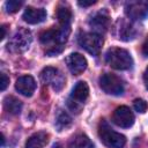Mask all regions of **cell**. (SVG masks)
<instances>
[{"label": "cell", "instance_id": "obj_11", "mask_svg": "<svg viewBox=\"0 0 148 148\" xmlns=\"http://www.w3.org/2000/svg\"><path fill=\"white\" fill-rule=\"evenodd\" d=\"M66 65L72 74L79 75L87 68V59L80 53H71L66 58Z\"/></svg>", "mask_w": 148, "mask_h": 148}, {"label": "cell", "instance_id": "obj_14", "mask_svg": "<svg viewBox=\"0 0 148 148\" xmlns=\"http://www.w3.org/2000/svg\"><path fill=\"white\" fill-rule=\"evenodd\" d=\"M117 25H118L117 27V36L119 39H121L124 42H128L135 37L136 31L131 23H128L124 20H119L117 22Z\"/></svg>", "mask_w": 148, "mask_h": 148}, {"label": "cell", "instance_id": "obj_8", "mask_svg": "<svg viewBox=\"0 0 148 148\" xmlns=\"http://www.w3.org/2000/svg\"><path fill=\"white\" fill-rule=\"evenodd\" d=\"M40 79L44 83L51 84L56 91H59L65 84V76L54 67H45L40 73Z\"/></svg>", "mask_w": 148, "mask_h": 148}, {"label": "cell", "instance_id": "obj_10", "mask_svg": "<svg viewBox=\"0 0 148 148\" xmlns=\"http://www.w3.org/2000/svg\"><path fill=\"white\" fill-rule=\"evenodd\" d=\"M109 24H110V18L105 10L95 13L89 20V25L92 29V32L97 35H102L106 32Z\"/></svg>", "mask_w": 148, "mask_h": 148}, {"label": "cell", "instance_id": "obj_22", "mask_svg": "<svg viewBox=\"0 0 148 148\" xmlns=\"http://www.w3.org/2000/svg\"><path fill=\"white\" fill-rule=\"evenodd\" d=\"M133 106H134L135 111H138V112H140V113H145V112L147 111V109H148L147 102H146L145 99H142V98H136V99H134Z\"/></svg>", "mask_w": 148, "mask_h": 148}, {"label": "cell", "instance_id": "obj_12", "mask_svg": "<svg viewBox=\"0 0 148 148\" xmlns=\"http://www.w3.org/2000/svg\"><path fill=\"white\" fill-rule=\"evenodd\" d=\"M15 88L21 95H23L25 97H30L35 92L36 81L31 75H23L16 80Z\"/></svg>", "mask_w": 148, "mask_h": 148}, {"label": "cell", "instance_id": "obj_28", "mask_svg": "<svg viewBox=\"0 0 148 148\" xmlns=\"http://www.w3.org/2000/svg\"><path fill=\"white\" fill-rule=\"evenodd\" d=\"M1 142H2V143H1V145H2V146H3V145H5V136H3V134H2V135H1Z\"/></svg>", "mask_w": 148, "mask_h": 148}, {"label": "cell", "instance_id": "obj_24", "mask_svg": "<svg viewBox=\"0 0 148 148\" xmlns=\"http://www.w3.org/2000/svg\"><path fill=\"white\" fill-rule=\"evenodd\" d=\"M142 54L145 57H148V37L146 38L145 43L142 44Z\"/></svg>", "mask_w": 148, "mask_h": 148}, {"label": "cell", "instance_id": "obj_7", "mask_svg": "<svg viewBox=\"0 0 148 148\" xmlns=\"http://www.w3.org/2000/svg\"><path fill=\"white\" fill-rule=\"evenodd\" d=\"M32 40V36L29 30L20 29L14 34L10 42L8 43V50L10 49L14 52H24L29 49Z\"/></svg>", "mask_w": 148, "mask_h": 148}, {"label": "cell", "instance_id": "obj_17", "mask_svg": "<svg viewBox=\"0 0 148 148\" xmlns=\"http://www.w3.org/2000/svg\"><path fill=\"white\" fill-rule=\"evenodd\" d=\"M57 18L59 21L60 27H65V28H69L71 27V22H72V10L69 7L67 6H59L57 8Z\"/></svg>", "mask_w": 148, "mask_h": 148}, {"label": "cell", "instance_id": "obj_19", "mask_svg": "<svg viewBox=\"0 0 148 148\" xmlns=\"http://www.w3.org/2000/svg\"><path fill=\"white\" fill-rule=\"evenodd\" d=\"M67 148H94V145L87 135L77 134L71 139Z\"/></svg>", "mask_w": 148, "mask_h": 148}, {"label": "cell", "instance_id": "obj_18", "mask_svg": "<svg viewBox=\"0 0 148 148\" xmlns=\"http://www.w3.org/2000/svg\"><path fill=\"white\" fill-rule=\"evenodd\" d=\"M3 108L10 114H18L22 110V102L14 96H6L3 99Z\"/></svg>", "mask_w": 148, "mask_h": 148}, {"label": "cell", "instance_id": "obj_20", "mask_svg": "<svg viewBox=\"0 0 148 148\" xmlns=\"http://www.w3.org/2000/svg\"><path fill=\"white\" fill-rule=\"evenodd\" d=\"M71 124H72L71 116L66 111L59 110V112L57 113V117H56V126H57L58 131H62V130L69 127Z\"/></svg>", "mask_w": 148, "mask_h": 148}, {"label": "cell", "instance_id": "obj_4", "mask_svg": "<svg viewBox=\"0 0 148 148\" xmlns=\"http://www.w3.org/2000/svg\"><path fill=\"white\" fill-rule=\"evenodd\" d=\"M77 43L91 56H98L103 45V37L94 32H80L77 36Z\"/></svg>", "mask_w": 148, "mask_h": 148}, {"label": "cell", "instance_id": "obj_2", "mask_svg": "<svg viewBox=\"0 0 148 148\" xmlns=\"http://www.w3.org/2000/svg\"><path fill=\"white\" fill-rule=\"evenodd\" d=\"M98 136L99 140L109 148H123L126 143L125 135L113 131L105 120H101L98 125Z\"/></svg>", "mask_w": 148, "mask_h": 148}, {"label": "cell", "instance_id": "obj_6", "mask_svg": "<svg viewBox=\"0 0 148 148\" xmlns=\"http://www.w3.org/2000/svg\"><path fill=\"white\" fill-rule=\"evenodd\" d=\"M125 14L128 18H131L133 21L145 20L148 16V1L136 0V1L126 2Z\"/></svg>", "mask_w": 148, "mask_h": 148}, {"label": "cell", "instance_id": "obj_1", "mask_svg": "<svg viewBox=\"0 0 148 148\" xmlns=\"http://www.w3.org/2000/svg\"><path fill=\"white\" fill-rule=\"evenodd\" d=\"M105 61L109 66L118 71H126L132 68L133 59L130 52L121 47H111L105 53Z\"/></svg>", "mask_w": 148, "mask_h": 148}, {"label": "cell", "instance_id": "obj_21", "mask_svg": "<svg viewBox=\"0 0 148 148\" xmlns=\"http://www.w3.org/2000/svg\"><path fill=\"white\" fill-rule=\"evenodd\" d=\"M23 2L22 1H16V0H10V1H7L5 3V7H6V10L7 13H16L21 7H22Z\"/></svg>", "mask_w": 148, "mask_h": 148}, {"label": "cell", "instance_id": "obj_25", "mask_svg": "<svg viewBox=\"0 0 148 148\" xmlns=\"http://www.w3.org/2000/svg\"><path fill=\"white\" fill-rule=\"evenodd\" d=\"M143 82H145L146 89L148 90V66L146 67V69H145V73H143Z\"/></svg>", "mask_w": 148, "mask_h": 148}, {"label": "cell", "instance_id": "obj_16", "mask_svg": "<svg viewBox=\"0 0 148 148\" xmlns=\"http://www.w3.org/2000/svg\"><path fill=\"white\" fill-rule=\"evenodd\" d=\"M49 142V134L46 132H37L34 133L25 143V148H44Z\"/></svg>", "mask_w": 148, "mask_h": 148}, {"label": "cell", "instance_id": "obj_15", "mask_svg": "<svg viewBox=\"0 0 148 148\" xmlns=\"http://www.w3.org/2000/svg\"><path fill=\"white\" fill-rule=\"evenodd\" d=\"M88 97H89V87H88L87 82L79 81L72 90L71 99H73L74 102H76L79 104H82L88 99Z\"/></svg>", "mask_w": 148, "mask_h": 148}, {"label": "cell", "instance_id": "obj_26", "mask_svg": "<svg viewBox=\"0 0 148 148\" xmlns=\"http://www.w3.org/2000/svg\"><path fill=\"white\" fill-rule=\"evenodd\" d=\"M79 3V6H81V7H88V6H91V5H94L95 3V1H90V2H81V1H79L77 2Z\"/></svg>", "mask_w": 148, "mask_h": 148}, {"label": "cell", "instance_id": "obj_27", "mask_svg": "<svg viewBox=\"0 0 148 148\" xmlns=\"http://www.w3.org/2000/svg\"><path fill=\"white\" fill-rule=\"evenodd\" d=\"M6 37V25H1V39H5Z\"/></svg>", "mask_w": 148, "mask_h": 148}, {"label": "cell", "instance_id": "obj_5", "mask_svg": "<svg viewBox=\"0 0 148 148\" xmlns=\"http://www.w3.org/2000/svg\"><path fill=\"white\" fill-rule=\"evenodd\" d=\"M99 87L109 95L119 96L124 92V83L120 77L112 73H104L99 77Z\"/></svg>", "mask_w": 148, "mask_h": 148}, {"label": "cell", "instance_id": "obj_9", "mask_svg": "<svg viewBox=\"0 0 148 148\" xmlns=\"http://www.w3.org/2000/svg\"><path fill=\"white\" fill-rule=\"evenodd\" d=\"M134 120H135L134 114H133V112L131 111V109L128 106L121 105V106H118L113 111L112 121L119 127L128 128L134 124Z\"/></svg>", "mask_w": 148, "mask_h": 148}, {"label": "cell", "instance_id": "obj_13", "mask_svg": "<svg viewBox=\"0 0 148 148\" xmlns=\"http://www.w3.org/2000/svg\"><path fill=\"white\" fill-rule=\"evenodd\" d=\"M22 18L24 20V22L29 23V24H37L40 23L43 21H45L46 18V10L43 8H35V7H27Z\"/></svg>", "mask_w": 148, "mask_h": 148}, {"label": "cell", "instance_id": "obj_29", "mask_svg": "<svg viewBox=\"0 0 148 148\" xmlns=\"http://www.w3.org/2000/svg\"><path fill=\"white\" fill-rule=\"evenodd\" d=\"M52 148H61V146L59 145V143H56V145H53V147Z\"/></svg>", "mask_w": 148, "mask_h": 148}, {"label": "cell", "instance_id": "obj_3", "mask_svg": "<svg viewBox=\"0 0 148 148\" xmlns=\"http://www.w3.org/2000/svg\"><path fill=\"white\" fill-rule=\"evenodd\" d=\"M69 32H71V28H65V27L54 28L53 27L51 29L43 31L39 35V40L44 45H51L50 47L64 46V44L66 43L69 36Z\"/></svg>", "mask_w": 148, "mask_h": 148}, {"label": "cell", "instance_id": "obj_23", "mask_svg": "<svg viewBox=\"0 0 148 148\" xmlns=\"http://www.w3.org/2000/svg\"><path fill=\"white\" fill-rule=\"evenodd\" d=\"M8 83H9V77L5 74V73H1V81H0V89L3 91L6 88H7V86H8Z\"/></svg>", "mask_w": 148, "mask_h": 148}]
</instances>
